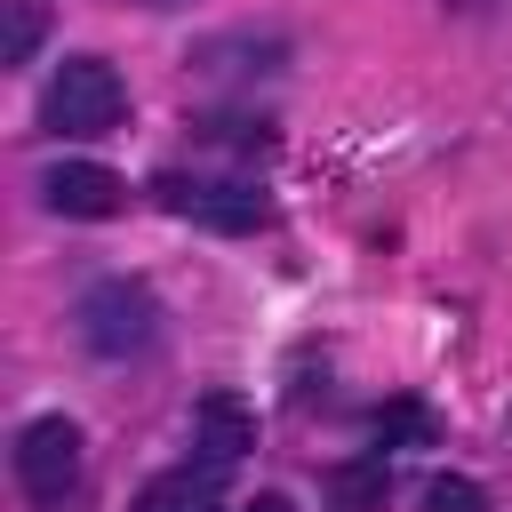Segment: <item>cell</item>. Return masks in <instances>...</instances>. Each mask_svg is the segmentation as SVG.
<instances>
[{"instance_id": "cell-1", "label": "cell", "mask_w": 512, "mask_h": 512, "mask_svg": "<svg viewBox=\"0 0 512 512\" xmlns=\"http://www.w3.org/2000/svg\"><path fill=\"white\" fill-rule=\"evenodd\" d=\"M152 336H160V304H152V288H136V280H96V288L80 296V344H88L96 360L152 352Z\"/></svg>"}, {"instance_id": "cell-2", "label": "cell", "mask_w": 512, "mask_h": 512, "mask_svg": "<svg viewBox=\"0 0 512 512\" xmlns=\"http://www.w3.org/2000/svg\"><path fill=\"white\" fill-rule=\"evenodd\" d=\"M120 72L104 64V56H64V72L48 80V96H40V120L56 128V136H104L112 120H120Z\"/></svg>"}, {"instance_id": "cell-3", "label": "cell", "mask_w": 512, "mask_h": 512, "mask_svg": "<svg viewBox=\"0 0 512 512\" xmlns=\"http://www.w3.org/2000/svg\"><path fill=\"white\" fill-rule=\"evenodd\" d=\"M16 480L32 504H64L80 480V424L72 416H32L16 432Z\"/></svg>"}, {"instance_id": "cell-4", "label": "cell", "mask_w": 512, "mask_h": 512, "mask_svg": "<svg viewBox=\"0 0 512 512\" xmlns=\"http://www.w3.org/2000/svg\"><path fill=\"white\" fill-rule=\"evenodd\" d=\"M152 192H160V208H168V216H192V224H208V232H256V224H264V192H248V184L160 176Z\"/></svg>"}, {"instance_id": "cell-5", "label": "cell", "mask_w": 512, "mask_h": 512, "mask_svg": "<svg viewBox=\"0 0 512 512\" xmlns=\"http://www.w3.org/2000/svg\"><path fill=\"white\" fill-rule=\"evenodd\" d=\"M40 192H48V208H56V216H80V224L120 216V200H128V184H120L112 168H96V160H64V168H48V176H40Z\"/></svg>"}, {"instance_id": "cell-6", "label": "cell", "mask_w": 512, "mask_h": 512, "mask_svg": "<svg viewBox=\"0 0 512 512\" xmlns=\"http://www.w3.org/2000/svg\"><path fill=\"white\" fill-rule=\"evenodd\" d=\"M192 448L208 456V472L240 464V456L256 448V416H248V400H240V392H200V408H192Z\"/></svg>"}, {"instance_id": "cell-7", "label": "cell", "mask_w": 512, "mask_h": 512, "mask_svg": "<svg viewBox=\"0 0 512 512\" xmlns=\"http://www.w3.org/2000/svg\"><path fill=\"white\" fill-rule=\"evenodd\" d=\"M136 512H216V472H160V480H144V496H136Z\"/></svg>"}, {"instance_id": "cell-8", "label": "cell", "mask_w": 512, "mask_h": 512, "mask_svg": "<svg viewBox=\"0 0 512 512\" xmlns=\"http://www.w3.org/2000/svg\"><path fill=\"white\" fill-rule=\"evenodd\" d=\"M328 496H336L344 512H376V504L392 496V472H384V448H376V456H360V464H336V472H328Z\"/></svg>"}, {"instance_id": "cell-9", "label": "cell", "mask_w": 512, "mask_h": 512, "mask_svg": "<svg viewBox=\"0 0 512 512\" xmlns=\"http://www.w3.org/2000/svg\"><path fill=\"white\" fill-rule=\"evenodd\" d=\"M40 32H48V16H40L32 0H8V32H0V64H32V48H40Z\"/></svg>"}, {"instance_id": "cell-10", "label": "cell", "mask_w": 512, "mask_h": 512, "mask_svg": "<svg viewBox=\"0 0 512 512\" xmlns=\"http://www.w3.org/2000/svg\"><path fill=\"white\" fill-rule=\"evenodd\" d=\"M424 512H488V496H480V480H464V472H440V480L424 488Z\"/></svg>"}, {"instance_id": "cell-11", "label": "cell", "mask_w": 512, "mask_h": 512, "mask_svg": "<svg viewBox=\"0 0 512 512\" xmlns=\"http://www.w3.org/2000/svg\"><path fill=\"white\" fill-rule=\"evenodd\" d=\"M368 432H376V440H384V448H392V440H424V432H432V416H424V408H408V400H400V408H376V424H368Z\"/></svg>"}, {"instance_id": "cell-12", "label": "cell", "mask_w": 512, "mask_h": 512, "mask_svg": "<svg viewBox=\"0 0 512 512\" xmlns=\"http://www.w3.org/2000/svg\"><path fill=\"white\" fill-rule=\"evenodd\" d=\"M240 512H296V504H288V496H248Z\"/></svg>"}, {"instance_id": "cell-13", "label": "cell", "mask_w": 512, "mask_h": 512, "mask_svg": "<svg viewBox=\"0 0 512 512\" xmlns=\"http://www.w3.org/2000/svg\"><path fill=\"white\" fill-rule=\"evenodd\" d=\"M144 8H184V0H144Z\"/></svg>"}]
</instances>
